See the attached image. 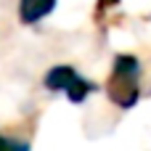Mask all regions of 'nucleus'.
Returning <instances> with one entry per match:
<instances>
[{"label":"nucleus","instance_id":"obj_3","mask_svg":"<svg viewBox=\"0 0 151 151\" xmlns=\"http://www.w3.org/2000/svg\"><path fill=\"white\" fill-rule=\"evenodd\" d=\"M53 5H56V0H21L19 3V16H21L24 24H35L42 16H48L53 11Z\"/></svg>","mask_w":151,"mask_h":151},{"label":"nucleus","instance_id":"obj_1","mask_svg":"<svg viewBox=\"0 0 151 151\" xmlns=\"http://www.w3.org/2000/svg\"><path fill=\"white\" fill-rule=\"evenodd\" d=\"M138 74H141V64L138 58L133 56H117L114 58V69H111V77H109V98L122 106V109H130L138 96H141V88H138Z\"/></svg>","mask_w":151,"mask_h":151},{"label":"nucleus","instance_id":"obj_4","mask_svg":"<svg viewBox=\"0 0 151 151\" xmlns=\"http://www.w3.org/2000/svg\"><path fill=\"white\" fill-rule=\"evenodd\" d=\"M0 151H29L27 143H19V141H8L0 135Z\"/></svg>","mask_w":151,"mask_h":151},{"label":"nucleus","instance_id":"obj_2","mask_svg":"<svg viewBox=\"0 0 151 151\" xmlns=\"http://www.w3.org/2000/svg\"><path fill=\"white\" fill-rule=\"evenodd\" d=\"M45 88L48 90H64L72 104H82L93 90V85L88 80H82L72 66H53L45 74Z\"/></svg>","mask_w":151,"mask_h":151}]
</instances>
